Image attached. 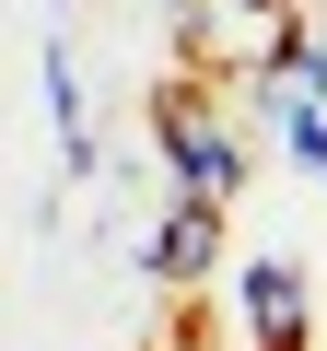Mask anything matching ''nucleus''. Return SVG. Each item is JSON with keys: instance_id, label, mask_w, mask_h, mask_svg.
I'll use <instances>...</instances> for the list:
<instances>
[{"instance_id": "nucleus-1", "label": "nucleus", "mask_w": 327, "mask_h": 351, "mask_svg": "<svg viewBox=\"0 0 327 351\" xmlns=\"http://www.w3.org/2000/svg\"><path fill=\"white\" fill-rule=\"evenodd\" d=\"M152 141H164V164H176V199L234 211V188H246V141L211 117V82H199V71H176V82L152 94Z\"/></svg>"}, {"instance_id": "nucleus-2", "label": "nucleus", "mask_w": 327, "mask_h": 351, "mask_svg": "<svg viewBox=\"0 0 327 351\" xmlns=\"http://www.w3.org/2000/svg\"><path fill=\"white\" fill-rule=\"evenodd\" d=\"M234 304H246V339H257V351H304V328H315V293H304L292 258H257V269L234 281Z\"/></svg>"}, {"instance_id": "nucleus-3", "label": "nucleus", "mask_w": 327, "mask_h": 351, "mask_svg": "<svg viewBox=\"0 0 327 351\" xmlns=\"http://www.w3.org/2000/svg\"><path fill=\"white\" fill-rule=\"evenodd\" d=\"M164 293H199L211 269H222V211L211 199H176V211H164V234H152V258H140Z\"/></svg>"}, {"instance_id": "nucleus-4", "label": "nucleus", "mask_w": 327, "mask_h": 351, "mask_svg": "<svg viewBox=\"0 0 327 351\" xmlns=\"http://www.w3.org/2000/svg\"><path fill=\"white\" fill-rule=\"evenodd\" d=\"M152 351H211V339H199V316H187V328H164V339H152Z\"/></svg>"}]
</instances>
